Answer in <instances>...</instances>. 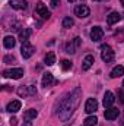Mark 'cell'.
<instances>
[{"instance_id": "obj_1", "label": "cell", "mask_w": 124, "mask_h": 126, "mask_svg": "<svg viewBox=\"0 0 124 126\" xmlns=\"http://www.w3.org/2000/svg\"><path fill=\"white\" fill-rule=\"evenodd\" d=\"M79 97H80V88H76L73 93H70L69 95H66L62 101H60L59 114H60L62 120H67V119L73 114L74 109H76L77 104H79Z\"/></svg>"}, {"instance_id": "obj_2", "label": "cell", "mask_w": 124, "mask_h": 126, "mask_svg": "<svg viewBox=\"0 0 124 126\" xmlns=\"http://www.w3.org/2000/svg\"><path fill=\"white\" fill-rule=\"evenodd\" d=\"M101 57H102V60L104 62H112L114 60V51H112V48L108 46V44H104V46H101Z\"/></svg>"}, {"instance_id": "obj_3", "label": "cell", "mask_w": 124, "mask_h": 126, "mask_svg": "<svg viewBox=\"0 0 124 126\" xmlns=\"http://www.w3.org/2000/svg\"><path fill=\"white\" fill-rule=\"evenodd\" d=\"M4 78H12V79H19L24 76V69L22 67H16V69H6L3 72Z\"/></svg>"}, {"instance_id": "obj_4", "label": "cell", "mask_w": 124, "mask_h": 126, "mask_svg": "<svg viewBox=\"0 0 124 126\" xmlns=\"http://www.w3.org/2000/svg\"><path fill=\"white\" fill-rule=\"evenodd\" d=\"M21 53H22V57H24V59H29L32 54L35 53V48H34L32 44H29V41H26V43H22Z\"/></svg>"}, {"instance_id": "obj_5", "label": "cell", "mask_w": 124, "mask_h": 126, "mask_svg": "<svg viewBox=\"0 0 124 126\" xmlns=\"http://www.w3.org/2000/svg\"><path fill=\"white\" fill-rule=\"evenodd\" d=\"M80 43H82V40H80L79 37H76L73 41L67 43V44H66V53H69V54H73V53H76V50L80 47Z\"/></svg>"}, {"instance_id": "obj_6", "label": "cell", "mask_w": 124, "mask_h": 126, "mask_svg": "<svg viewBox=\"0 0 124 126\" xmlns=\"http://www.w3.org/2000/svg\"><path fill=\"white\" fill-rule=\"evenodd\" d=\"M89 13H91V9L86 4H79L74 7V15L77 18H86V16H89Z\"/></svg>"}, {"instance_id": "obj_7", "label": "cell", "mask_w": 124, "mask_h": 126, "mask_svg": "<svg viewBox=\"0 0 124 126\" xmlns=\"http://www.w3.org/2000/svg\"><path fill=\"white\" fill-rule=\"evenodd\" d=\"M35 12H37L41 18H44V19H48V18L51 16L50 10L47 9V6H45L44 3H38V4H37V7H35Z\"/></svg>"}, {"instance_id": "obj_8", "label": "cell", "mask_w": 124, "mask_h": 126, "mask_svg": "<svg viewBox=\"0 0 124 126\" xmlns=\"http://www.w3.org/2000/svg\"><path fill=\"white\" fill-rule=\"evenodd\" d=\"M98 110V103H96V100L95 98H88L86 100V104H85V111L88 113V114H92Z\"/></svg>"}, {"instance_id": "obj_9", "label": "cell", "mask_w": 124, "mask_h": 126, "mask_svg": "<svg viewBox=\"0 0 124 126\" xmlns=\"http://www.w3.org/2000/svg\"><path fill=\"white\" fill-rule=\"evenodd\" d=\"M102 37H104V30L101 28V27H93L92 30H91V38H92V41H101L102 40Z\"/></svg>"}, {"instance_id": "obj_10", "label": "cell", "mask_w": 124, "mask_h": 126, "mask_svg": "<svg viewBox=\"0 0 124 126\" xmlns=\"http://www.w3.org/2000/svg\"><path fill=\"white\" fill-rule=\"evenodd\" d=\"M118 114H120L118 109H115V107H110V109H107V110H105L104 117H105L107 120H114V119H117V117H118Z\"/></svg>"}, {"instance_id": "obj_11", "label": "cell", "mask_w": 124, "mask_h": 126, "mask_svg": "<svg viewBox=\"0 0 124 126\" xmlns=\"http://www.w3.org/2000/svg\"><path fill=\"white\" fill-rule=\"evenodd\" d=\"M121 19H123V15L118 13V12H111V13L107 16V22H108V25H114V24L120 22Z\"/></svg>"}, {"instance_id": "obj_12", "label": "cell", "mask_w": 124, "mask_h": 126, "mask_svg": "<svg viewBox=\"0 0 124 126\" xmlns=\"http://www.w3.org/2000/svg\"><path fill=\"white\" fill-rule=\"evenodd\" d=\"M21 106H22V103L19 101V100H13V101H10L9 104H7V111H10V113H18L19 110H21Z\"/></svg>"}, {"instance_id": "obj_13", "label": "cell", "mask_w": 124, "mask_h": 126, "mask_svg": "<svg viewBox=\"0 0 124 126\" xmlns=\"http://www.w3.org/2000/svg\"><path fill=\"white\" fill-rule=\"evenodd\" d=\"M9 4H10V7L21 10V9H26L28 1H26V0H10V1H9Z\"/></svg>"}, {"instance_id": "obj_14", "label": "cell", "mask_w": 124, "mask_h": 126, "mask_svg": "<svg viewBox=\"0 0 124 126\" xmlns=\"http://www.w3.org/2000/svg\"><path fill=\"white\" fill-rule=\"evenodd\" d=\"M114 101H115L114 94H112L111 91H107L105 95H104V107H108V109H110V107L114 104Z\"/></svg>"}, {"instance_id": "obj_15", "label": "cell", "mask_w": 124, "mask_h": 126, "mask_svg": "<svg viewBox=\"0 0 124 126\" xmlns=\"http://www.w3.org/2000/svg\"><path fill=\"white\" fill-rule=\"evenodd\" d=\"M93 62H95V59H93L92 54L85 56V59H83V62H82V69H83V70H89V69L92 67Z\"/></svg>"}, {"instance_id": "obj_16", "label": "cell", "mask_w": 124, "mask_h": 126, "mask_svg": "<svg viewBox=\"0 0 124 126\" xmlns=\"http://www.w3.org/2000/svg\"><path fill=\"white\" fill-rule=\"evenodd\" d=\"M53 82H54V78H53V75H51V73H48V72H47V73H44V75H42V81H41L42 87H45V88H47V87H50Z\"/></svg>"}, {"instance_id": "obj_17", "label": "cell", "mask_w": 124, "mask_h": 126, "mask_svg": "<svg viewBox=\"0 0 124 126\" xmlns=\"http://www.w3.org/2000/svg\"><path fill=\"white\" fill-rule=\"evenodd\" d=\"M31 34H32V31L29 28H24L22 31H19V41H21V43H26Z\"/></svg>"}, {"instance_id": "obj_18", "label": "cell", "mask_w": 124, "mask_h": 126, "mask_svg": "<svg viewBox=\"0 0 124 126\" xmlns=\"http://www.w3.org/2000/svg\"><path fill=\"white\" fill-rule=\"evenodd\" d=\"M15 44H16V40H15L12 35L4 37V40H3V46H4L6 48H13V47H15Z\"/></svg>"}, {"instance_id": "obj_19", "label": "cell", "mask_w": 124, "mask_h": 126, "mask_svg": "<svg viewBox=\"0 0 124 126\" xmlns=\"http://www.w3.org/2000/svg\"><path fill=\"white\" fill-rule=\"evenodd\" d=\"M37 116H38V111H37V110H34V109H29V110H26V111H25L24 119H25L26 122H31L32 119H35Z\"/></svg>"}, {"instance_id": "obj_20", "label": "cell", "mask_w": 124, "mask_h": 126, "mask_svg": "<svg viewBox=\"0 0 124 126\" xmlns=\"http://www.w3.org/2000/svg\"><path fill=\"white\" fill-rule=\"evenodd\" d=\"M124 75V67L123 66H115L112 70H111V78H120V76H123Z\"/></svg>"}, {"instance_id": "obj_21", "label": "cell", "mask_w": 124, "mask_h": 126, "mask_svg": "<svg viewBox=\"0 0 124 126\" xmlns=\"http://www.w3.org/2000/svg\"><path fill=\"white\" fill-rule=\"evenodd\" d=\"M54 63H56V54L53 51L47 53V56H45V64L47 66H53Z\"/></svg>"}, {"instance_id": "obj_22", "label": "cell", "mask_w": 124, "mask_h": 126, "mask_svg": "<svg viewBox=\"0 0 124 126\" xmlns=\"http://www.w3.org/2000/svg\"><path fill=\"white\" fill-rule=\"evenodd\" d=\"M96 123H98V119L95 116H89L85 119V126H95Z\"/></svg>"}, {"instance_id": "obj_23", "label": "cell", "mask_w": 124, "mask_h": 126, "mask_svg": "<svg viewBox=\"0 0 124 126\" xmlns=\"http://www.w3.org/2000/svg\"><path fill=\"white\" fill-rule=\"evenodd\" d=\"M73 24H74V21L70 16H67V18L63 19V28H70V27H73Z\"/></svg>"}, {"instance_id": "obj_24", "label": "cell", "mask_w": 124, "mask_h": 126, "mask_svg": "<svg viewBox=\"0 0 124 126\" xmlns=\"http://www.w3.org/2000/svg\"><path fill=\"white\" fill-rule=\"evenodd\" d=\"M62 67H63V70H69V69L72 67V62H70V60H67V59L62 60Z\"/></svg>"}, {"instance_id": "obj_25", "label": "cell", "mask_w": 124, "mask_h": 126, "mask_svg": "<svg viewBox=\"0 0 124 126\" xmlns=\"http://www.w3.org/2000/svg\"><path fill=\"white\" fill-rule=\"evenodd\" d=\"M3 63H6V64L15 63V57H13V56H4V57H3Z\"/></svg>"}, {"instance_id": "obj_26", "label": "cell", "mask_w": 124, "mask_h": 126, "mask_svg": "<svg viewBox=\"0 0 124 126\" xmlns=\"http://www.w3.org/2000/svg\"><path fill=\"white\" fill-rule=\"evenodd\" d=\"M28 93H29V95L37 94V88H35L34 85H29V87H28Z\"/></svg>"}, {"instance_id": "obj_27", "label": "cell", "mask_w": 124, "mask_h": 126, "mask_svg": "<svg viewBox=\"0 0 124 126\" xmlns=\"http://www.w3.org/2000/svg\"><path fill=\"white\" fill-rule=\"evenodd\" d=\"M118 100H120V103L124 104V90H120L118 91Z\"/></svg>"}, {"instance_id": "obj_28", "label": "cell", "mask_w": 124, "mask_h": 126, "mask_svg": "<svg viewBox=\"0 0 124 126\" xmlns=\"http://www.w3.org/2000/svg\"><path fill=\"white\" fill-rule=\"evenodd\" d=\"M60 4V0H51V7H57Z\"/></svg>"}, {"instance_id": "obj_29", "label": "cell", "mask_w": 124, "mask_h": 126, "mask_svg": "<svg viewBox=\"0 0 124 126\" xmlns=\"http://www.w3.org/2000/svg\"><path fill=\"white\" fill-rule=\"evenodd\" d=\"M16 122H18V120H16V119H15V117H12V119H10V125H16Z\"/></svg>"}, {"instance_id": "obj_30", "label": "cell", "mask_w": 124, "mask_h": 126, "mask_svg": "<svg viewBox=\"0 0 124 126\" xmlns=\"http://www.w3.org/2000/svg\"><path fill=\"white\" fill-rule=\"evenodd\" d=\"M22 126H31V122H26V120H25V123H24Z\"/></svg>"}, {"instance_id": "obj_31", "label": "cell", "mask_w": 124, "mask_h": 126, "mask_svg": "<svg viewBox=\"0 0 124 126\" xmlns=\"http://www.w3.org/2000/svg\"><path fill=\"white\" fill-rule=\"evenodd\" d=\"M72 125V122H69V123H67V125H64V126H70Z\"/></svg>"}, {"instance_id": "obj_32", "label": "cell", "mask_w": 124, "mask_h": 126, "mask_svg": "<svg viewBox=\"0 0 124 126\" xmlns=\"http://www.w3.org/2000/svg\"><path fill=\"white\" fill-rule=\"evenodd\" d=\"M121 4H123V7H124V0H121Z\"/></svg>"}, {"instance_id": "obj_33", "label": "cell", "mask_w": 124, "mask_h": 126, "mask_svg": "<svg viewBox=\"0 0 124 126\" xmlns=\"http://www.w3.org/2000/svg\"><path fill=\"white\" fill-rule=\"evenodd\" d=\"M69 1H70V3H73V1H76V0H69Z\"/></svg>"}, {"instance_id": "obj_34", "label": "cell", "mask_w": 124, "mask_h": 126, "mask_svg": "<svg viewBox=\"0 0 124 126\" xmlns=\"http://www.w3.org/2000/svg\"><path fill=\"white\" fill-rule=\"evenodd\" d=\"M93 1H102V0H93Z\"/></svg>"}, {"instance_id": "obj_35", "label": "cell", "mask_w": 124, "mask_h": 126, "mask_svg": "<svg viewBox=\"0 0 124 126\" xmlns=\"http://www.w3.org/2000/svg\"><path fill=\"white\" fill-rule=\"evenodd\" d=\"M123 87H124V79H123Z\"/></svg>"}]
</instances>
